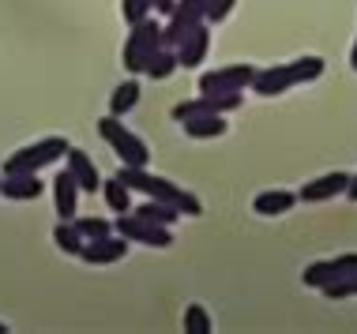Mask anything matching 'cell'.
Masks as SVG:
<instances>
[{"label":"cell","instance_id":"6da1fadb","mask_svg":"<svg viewBox=\"0 0 357 334\" xmlns=\"http://www.w3.org/2000/svg\"><path fill=\"white\" fill-rule=\"evenodd\" d=\"M68 147H72V143L64 136H45L38 143H26V147H19V150L8 154L4 177L8 173H38V169H45V166H56V161H64Z\"/></svg>","mask_w":357,"mask_h":334},{"label":"cell","instance_id":"7a4b0ae2","mask_svg":"<svg viewBox=\"0 0 357 334\" xmlns=\"http://www.w3.org/2000/svg\"><path fill=\"white\" fill-rule=\"evenodd\" d=\"M162 49V26L158 19H143V23L128 26V38H124V68H128V75H143V68L151 64V56Z\"/></svg>","mask_w":357,"mask_h":334},{"label":"cell","instance_id":"3957f363","mask_svg":"<svg viewBox=\"0 0 357 334\" xmlns=\"http://www.w3.org/2000/svg\"><path fill=\"white\" fill-rule=\"evenodd\" d=\"M98 136L113 147V154L121 158V166H151V147L143 143L136 132L124 128V117H105L98 120Z\"/></svg>","mask_w":357,"mask_h":334},{"label":"cell","instance_id":"277c9868","mask_svg":"<svg viewBox=\"0 0 357 334\" xmlns=\"http://www.w3.org/2000/svg\"><path fill=\"white\" fill-rule=\"evenodd\" d=\"M113 233L124 237L128 244H147V248H169L173 244V233L169 225H154L147 218L139 214H117V222H113Z\"/></svg>","mask_w":357,"mask_h":334},{"label":"cell","instance_id":"5b68a950","mask_svg":"<svg viewBox=\"0 0 357 334\" xmlns=\"http://www.w3.org/2000/svg\"><path fill=\"white\" fill-rule=\"evenodd\" d=\"M237 106H245V94H199V98H188V102H177V106L169 109L173 120H188V117H207V113H218V117H226V113H234Z\"/></svg>","mask_w":357,"mask_h":334},{"label":"cell","instance_id":"8992f818","mask_svg":"<svg viewBox=\"0 0 357 334\" xmlns=\"http://www.w3.org/2000/svg\"><path fill=\"white\" fill-rule=\"evenodd\" d=\"M252 64H229V68H218V72H207L199 75V94H245V87H252L256 79Z\"/></svg>","mask_w":357,"mask_h":334},{"label":"cell","instance_id":"52a82bcc","mask_svg":"<svg viewBox=\"0 0 357 334\" xmlns=\"http://www.w3.org/2000/svg\"><path fill=\"white\" fill-rule=\"evenodd\" d=\"M204 8H207V0H177L173 12H169V23L162 26V45L173 49L188 31H196V26L204 23Z\"/></svg>","mask_w":357,"mask_h":334},{"label":"cell","instance_id":"ba28073f","mask_svg":"<svg viewBox=\"0 0 357 334\" xmlns=\"http://www.w3.org/2000/svg\"><path fill=\"white\" fill-rule=\"evenodd\" d=\"M354 271H357V252H350V255H335V260H320V263L305 267L301 282L312 285V289H324V285L339 282V278H346V274H354Z\"/></svg>","mask_w":357,"mask_h":334},{"label":"cell","instance_id":"9c48e42d","mask_svg":"<svg viewBox=\"0 0 357 334\" xmlns=\"http://www.w3.org/2000/svg\"><path fill=\"white\" fill-rule=\"evenodd\" d=\"M173 53H177V68H199L211 53V23H199L196 31H188L173 45Z\"/></svg>","mask_w":357,"mask_h":334},{"label":"cell","instance_id":"30bf717a","mask_svg":"<svg viewBox=\"0 0 357 334\" xmlns=\"http://www.w3.org/2000/svg\"><path fill=\"white\" fill-rule=\"evenodd\" d=\"M124 255H128V241L117 237V233H109V237H102V241H86L79 260L91 263V267H109V263L124 260Z\"/></svg>","mask_w":357,"mask_h":334},{"label":"cell","instance_id":"8fae6325","mask_svg":"<svg viewBox=\"0 0 357 334\" xmlns=\"http://www.w3.org/2000/svg\"><path fill=\"white\" fill-rule=\"evenodd\" d=\"M346 188H350V173L335 169V173H324V177L308 180V184L301 188V192H297V199H305V203H324V199L346 196Z\"/></svg>","mask_w":357,"mask_h":334},{"label":"cell","instance_id":"7c38bea8","mask_svg":"<svg viewBox=\"0 0 357 334\" xmlns=\"http://www.w3.org/2000/svg\"><path fill=\"white\" fill-rule=\"evenodd\" d=\"M79 184H75V177L68 169H61V173L53 177V207H56V218L61 222H72L75 211H79Z\"/></svg>","mask_w":357,"mask_h":334},{"label":"cell","instance_id":"4fadbf2b","mask_svg":"<svg viewBox=\"0 0 357 334\" xmlns=\"http://www.w3.org/2000/svg\"><path fill=\"white\" fill-rule=\"evenodd\" d=\"M64 161H68V173L75 177V184H79V192H98L102 188V177H98V166H94V158L86 154V150L79 147H68V154H64Z\"/></svg>","mask_w":357,"mask_h":334},{"label":"cell","instance_id":"5bb4252c","mask_svg":"<svg viewBox=\"0 0 357 334\" xmlns=\"http://www.w3.org/2000/svg\"><path fill=\"white\" fill-rule=\"evenodd\" d=\"M45 192L42 177L38 173H0V196L4 199H15V203H26V199H38Z\"/></svg>","mask_w":357,"mask_h":334},{"label":"cell","instance_id":"9a60e30c","mask_svg":"<svg viewBox=\"0 0 357 334\" xmlns=\"http://www.w3.org/2000/svg\"><path fill=\"white\" fill-rule=\"evenodd\" d=\"M297 203H301V199H297V192L275 188V192H259V196L252 199V211H256L259 218H282V214L294 211Z\"/></svg>","mask_w":357,"mask_h":334},{"label":"cell","instance_id":"2e32d148","mask_svg":"<svg viewBox=\"0 0 357 334\" xmlns=\"http://www.w3.org/2000/svg\"><path fill=\"white\" fill-rule=\"evenodd\" d=\"M289 87H294V79H289V68H286V64H278V68H267V72H256V79H252V90L264 94V98L286 94Z\"/></svg>","mask_w":357,"mask_h":334},{"label":"cell","instance_id":"e0dca14e","mask_svg":"<svg viewBox=\"0 0 357 334\" xmlns=\"http://www.w3.org/2000/svg\"><path fill=\"white\" fill-rule=\"evenodd\" d=\"M102 199H105V207H109L113 214H128L132 207H136V199H132V192H128V184H124L121 177H109V180H102Z\"/></svg>","mask_w":357,"mask_h":334},{"label":"cell","instance_id":"ac0fdd59","mask_svg":"<svg viewBox=\"0 0 357 334\" xmlns=\"http://www.w3.org/2000/svg\"><path fill=\"white\" fill-rule=\"evenodd\" d=\"M139 94H143L139 79H124L121 87L109 94V117H128V113L139 106Z\"/></svg>","mask_w":357,"mask_h":334},{"label":"cell","instance_id":"d6986e66","mask_svg":"<svg viewBox=\"0 0 357 334\" xmlns=\"http://www.w3.org/2000/svg\"><path fill=\"white\" fill-rule=\"evenodd\" d=\"M185 124V136L188 139H218L226 136V117H218V113H207V117H188L181 120Z\"/></svg>","mask_w":357,"mask_h":334},{"label":"cell","instance_id":"ffe728a7","mask_svg":"<svg viewBox=\"0 0 357 334\" xmlns=\"http://www.w3.org/2000/svg\"><path fill=\"white\" fill-rule=\"evenodd\" d=\"M132 214L147 218V222H154V225H177V218H181L177 207H173V203H162V199H143V203L132 207Z\"/></svg>","mask_w":357,"mask_h":334},{"label":"cell","instance_id":"44dd1931","mask_svg":"<svg viewBox=\"0 0 357 334\" xmlns=\"http://www.w3.org/2000/svg\"><path fill=\"white\" fill-rule=\"evenodd\" d=\"M53 244L61 248L64 255H79L83 252V233L75 229V222H61V225H53Z\"/></svg>","mask_w":357,"mask_h":334},{"label":"cell","instance_id":"7402d4cb","mask_svg":"<svg viewBox=\"0 0 357 334\" xmlns=\"http://www.w3.org/2000/svg\"><path fill=\"white\" fill-rule=\"evenodd\" d=\"M286 68H289V79H294V87H301V83H312V79H320L327 64L320 61V56H301V61L286 64Z\"/></svg>","mask_w":357,"mask_h":334},{"label":"cell","instance_id":"603a6c76","mask_svg":"<svg viewBox=\"0 0 357 334\" xmlns=\"http://www.w3.org/2000/svg\"><path fill=\"white\" fill-rule=\"evenodd\" d=\"M173 72H177V53H173L169 45H162V49L151 56V64L143 68V75H151V79H169Z\"/></svg>","mask_w":357,"mask_h":334},{"label":"cell","instance_id":"cb8c5ba5","mask_svg":"<svg viewBox=\"0 0 357 334\" xmlns=\"http://www.w3.org/2000/svg\"><path fill=\"white\" fill-rule=\"evenodd\" d=\"M75 229L83 233V241H102V237H109L113 233V222H105V218L98 214H91V218H72Z\"/></svg>","mask_w":357,"mask_h":334},{"label":"cell","instance_id":"d4e9b609","mask_svg":"<svg viewBox=\"0 0 357 334\" xmlns=\"http://www.w3.org/2000/svg\"><path fill=\"white\" fill-rule=\"evenodd\" d=\"M211 331H215V323H211L204 304H188L185 308V334H211Z\"/></svg>","mask_w":357,"mask_h":334},{"label":"cell","instance_id":"484cf974","mask_svg":"<svg viewBox=\"0 0 357 334\" xmlns=\"http://www.w3.org/2000/svg\"><path fill=\"white\" fill-rule=\"evenodd\" d=\"M324 297H331V301H346V297H357V271L354 274H346V278L339 282H331V285H324Z\"/></svg>","mask_w":357,"mask_h":334},{"label":"cell","instance_id":"4316f807","mask_svg":"<svg viewBox=\"0 0 357 334\" xmlns=\"http://www.w3.org/2000/svg\"><path fill=\"white\" fill-rule=\"evenodd\" d=\"M121 15H124V23L128 26H136L143 23V19H151V0H121Z\"/></svg>","mask_w":357,"mask_h":334},{"label":"cell","instance_id":"83f0119b","mask_svg":"<svg viewBox=\"0 0 357 334\" xmlns=\"http://www.w3.org/2000/svg\"><path fill=\"white\" fill-rule=\"evenodd\" d=\"M234 4L237 0H207V8H204V23H226L229 12H234Z\"/></svg>","mask_w":357,"mask_h":334},{"label":"cell","instance_id":"f1b7e54d","mask_svg":"<svg viewBox=\"0 0 357 334\" xmlns=\"http://www.w3.org/2000/svg\"><path fill=\"white\" fill-rule=\"evenodd\" d=\"M173 207H177V211L185 214V218H199V214H204V203H199V199L192 196V192H185V188H181L177 199H173Z\"/></svg>","mask_w":357,"mask_h":334},{"label":"cell","instance_id":"f546056e","mask_svg":"<svg viewBox=\"0 0 357 334\" xmlns=\"http://www.w3.org/2000/svg\"><path fill=\"white\" fill-rule=\"evenodd\" d=\"M173 4H177V0H151V12H154V15H169Z\"/></svg>","mask_w":357,"mask_h":334},{"label":"cell","instance_id":"4dcf8cb0","mask_svg":"<svg viewBox=\"0 0 357 334\" xmlns=\"http://www.w3.org/2000/svg\"><path fill=\"white\" fill-rule=\"evenodd\" d=\"M346 199H354V203H357V173L350 177V188H346Z\"/></svg>","mask_w":357,"mask_h":334},{"label":"cell","instance_id":"1f68e13d","mask_svg":"<svg viewBox=\"0 0 357 334\" xmlns=\"http://www.w3.org/2000/svg\"><path fill=\"white\" fill-rule=\"evenodd\" d=\"M350 68L357 72V42H354V49H350Z\"/></svg>","mask_w":357,"mask_h":334},{"label":"cell","instance_id":"d6a6232c","mask_svg":"<svg viewBox=\"0 0 357 334\" xmlns=\"http://www.w3.org/2000/svg\"><path fill=\"white\" fill-rule=\"evenodd\" d=\"M0 334H8V327H4V323H0Z\"/></svg>","mask_w":357,"mask_h":334}]
</instances>
